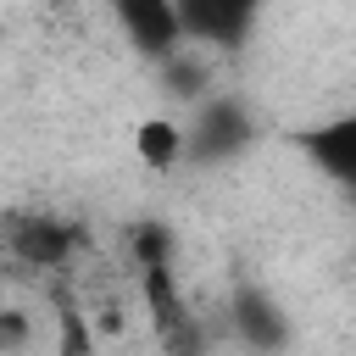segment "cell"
Returning a JSON list of instances; mask_svg holds the SVG:
<instances>
[{
	"label": "cell",
	"instance_id": "4",
	"mask_svg": "<svg viewBox=\"0 0 356 356\" xmlns=\"http://www.w3.org/2000/svg\"><path fill=\"white\" fill-rule=\"evenodd\" d=\"M134 156L145 161V172H172L189 156V128H178L172 117H145L134 128Z\"/></svg>",
	"mask_w": 356,
	"mask_h": 356
},
{
	"label": "cell",
	"instance_id": "5",
	"mask_svg": "<svg viewBox=\"0 0 356 356\" xmlns=\"http://www.w3.org/2000/svg\"><path fill=\"white\" fill-rule=\"evenodd\" d=\"M350 139H356V134H350V122L312 134V150L328 161V172H334V178H345V172H350Z\"/></svg>",
	"mask_w": 356,
	"mask_h": 356
},
{
	"label": "cell",
	"instance_id": "6",
	"mask_svg": "<svg viewBox=\"0 0 356 356\" xmlns=\"http://www.w3.org/2000/svg\"><path fill=\"white\" fill-rule=\"evenodd\" d=\"M28 339H33L28 317H22V312H0V350H17V345H28Z\"/></svg>",
	"mask_w": 356,
	"mask_h": 356
},
{
	"label": "cell",
	"instance_id": "3",
	"mask_svg": "<svg viewBox=\"0 0 356 356\" xmlns=\"http://www.w3.org/2000/svg\"><path fill=\"white\" fill-rule=\"evenodd\" d=\"M117 17L128 28V39L145 56H172L178 50V6L172 0H117Z\"/></svg>",
	"mask_w": 356,
	"mask_h": 356
},
{
	"label": "cell",
	"instance_id": "1",
	"mask_svg": "<svg viewBox=\"0 0 356 356\" xmlns=\"http://www.w3.org/2000/svg\"><path fill=\"white\" fill-rule=\"evenodd\" d=\"M172 6H178V33L206 44H234L250 28L261 0H172Z\"/></svg>",
	"mask_w": 356,
	"mask_h": 356
},
{
	"label": "cell",
	"instance_id": "2",
	"mask_svg": "<svg viewBox=\"0 0 356 356\" xmlns=\"http://www.w3.org/2000/svg\"><path fill=\"white\" fill-rule=\"evenodd\" d=\"M11 250L28 267H67L78 250V228L56 222V217H22V222H11Z\"/></svg>",
	"mask_w": 356,
	"mask_h": 356
}]
</instances>
